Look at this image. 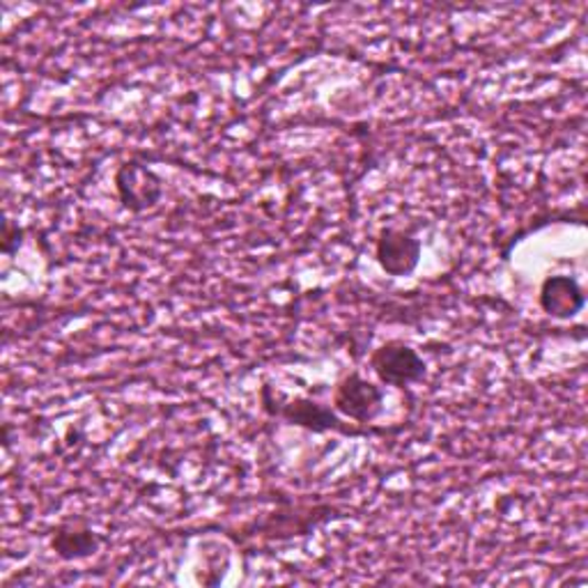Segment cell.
<instances>
[{"mask_svg": "<svg viewBox=\"0 0 588 588\" xmlns=\"http://www.w3.org/2000/svg\"><path fill=\"white\" fill-rule=\"evenodd\" d=\"M540 304L549 315L570 317L581 308L584 300L575 281L566 276H554V279H547L543 285Z\"/></svg>", "mask_w": 588, "mask_h": 588, "instance_id": "cell-5", "label": "cell"}, {"mask_svg": "<svg viewBox=\"0 0 588 588\" xmlns=\"http://www.w3.org/2000/svg\"><path fill=\"white\" fill-rule=\"evenodd\" d=\"M419 253L421 246L417 240L407 238L405 232L398 230H387L381 232V238L377 242V260L385 272L393 276H405L419 264Z\"/></svg>", "mask_w": 588, "mask_h": 588, "instance_id": "cell-3", "label": "cell"}, {"mask_svg": "<svg viewBox=\"0 0 588 588\" xmlns=\"http://www.w3.org/2000/svg\"><path fill=\"white\" fill-rule=\"evenodd\" d=\"M281 414L287 419V421H294L300 426H306V428H313V430H329V428H338V421L332 417V411H327L325 407H319L315 402H304V400H297L287 405Z\"/></svg>", "mask_w": 588, "mask_h": 588, "instance_id": "cell-7", "label": "cell"}, {"mask_svg": "<svg viewBox=\"0 0 588 588\" xmlns=\"http://www.w3.org/2000/svg\"><path fill=\"white\" fill-rule=\"evenodd\" d=\"M336 407L349 419L366 423L381 407V391L355 372L340 381L336 391Z\"/></svg>", "mask_w": 588, "mask_h": 588, "instance_id": "cell-2", "label": "cell"}, {"mask_svg": "<svg viewBox=\"0 0 588 588\" xmlns=\"http://www.w3.org/2000/svg\"><path fill=\"white\" fill-rule=\"evenodd\" d=\"M117 191H120V198L127 208L138 212L155 204V200L161 193V187L150 170L132 161L125 164L120 172H117Z\"/></svg>", "mask_w": 588, "mask_h": 588, "instance_id": "cell-4", "label": "cell"}, {"mask_svg": "<svg viewBox=\"0 0 588 588\" xmlns=\"http://www.w3.org/2000/svg\"><path fill=\"white\" fill-rule=\"evenodd\" d=\"M372 368L381 381L393 387L411 385V381L421 379L426 372L423 359L402 343H389L379 347L372 357Z\"/></svg>", "mask_w": 588, "mask_h": 588, "instance_id": "cell-1", "label": "cell"}, {"mask_svg": "<svg viewBox=\"0 0 588 588\" xmlns=\"http://www.w3.org/2000/svg\"><path fill=\"white\" fill-rule=\"evenodd\" d=\"M53 549L63 558H81L87 554H95L97 538L87 532V528L63 526L57 528V534L53 536Z\"/></svg>", "mask_w": 588, "mask_h": 588, "instance_id": "cell-6", "label": "cell"}]
</instances>
